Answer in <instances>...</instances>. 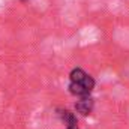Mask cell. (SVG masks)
<instances>
[{
  "mask_svg": "<svg viewBox=\"0 0 129 129\" xmlns=\"http://www.w3.org/2000/svg\"><path fill=\"white\" fill-rule=\"evenodd\" d=\"M68 129H78V125H75V126H69Z\"/></svg>",
  "mask_w": 129,
  "mask_h": 129,
  "instance_id": "277c9868",
  "label": "cell"
},
{
  "mask_svg": "<svg viewBox=\"0 0 129 129\" xmlns=\"http://www.w3.org/2000/svg\"><path fill=\"white\" fill-rule=\"evenodd\" d=\"M57 114H59L60 120L64 122V125H68V128H69V126L78 125V123H77V116H75L72 111H69V110H59Z\"/></svg>",
  "mask_w": 129,
  "mask_h": 129,
  "instance_id": "3957f363",
  "label": "cell"
},
{
  "mask_svg": "<svg viewBox=\"0 0 129 129\" xmlns=\"http://www.w3.org/2000/svg\"><path fill=\"white\" fill-rule=\"evenodd\" d=\"M95 89V80L81 68H75L69 74V92L74 96L84 98L90 96Z\"/></svg>",
  "mask_w": 129,
  "mask_h": 129,
  "instance_id": "6da1fadb",
  "label": "cell"
},
{
  "mask_svg": "<svg viewBox=\"0 0 129 129\" xmlns=\"http://www.w3.org/2000/svg\"><path fill=\"white\" fill-rule=\"evenodd\" d=\"M93 99L90 96H84V98H80L77 102H75V110L77 113H80L81 116H89L93 110Z\"/></svg>",
  "mask_w": 129,
  "mask_h": 129,
  "instance_id": "7a4b0ae2",
  "label": "cell"
}]
</instances>
